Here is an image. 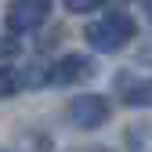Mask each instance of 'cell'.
I'll return each instance as SVG.
<instances>
[{"instance_id":"6","label":"cell","mask_w":152,"mask_h":152,"mask_svg":"<svg viewBox=\"0 0 152 152\" xmlns=\"http://www.w3.org/2000/svg\"><path fill=\"white\" fill-rule=\"evenodd\" d=\"M22 87H26L22 69H15V65H0V102H4V98H15Z\"/></svg>"},{"instance_id":"4","label":"cell","mask_w":152,"mask_h":152,"mask_svg":"<svg viewBox=\"0 0 152 152\" xmlns=\"http://www.w3.org/2000/svg\"><path fill=\"white\" fill-rule=\"evenodd\" d=\"M98 72L91 54H62L58 62H51V83L58 87H72V83H83Z\"/></svg>"},{"instance_id":"9","label":"cell","mask_w":152,"mask_h":152,"mask_svg":"<svg viewBox=\"0 0 152 152\" xmlns=\"http://www.w3.org/2000/svg\"><path fill=\"white\" fill-rule=\"evenodd\" d=\"M145 18L152 22V0H145Z\"/></svg>"},{"instance_id":"10","label":"cell","mask_w":152,"mask_h":152,"mask_svg":"<svg viewBox=\"0 0 152 152\" xmlns=\"http://www.w3.org/2000/svg\"><path fill=\"white\" fill-rule=\"evenodd\" d=\"M80 152H109V148H80Z\"/></svg>"},{"instance_id":"11","label":"cell","mask_w":152,"mask_h":152,"mask_svg":"<svg viewBox=\"0 0 152 152\" xmlns=\"http://www.w3.org/2000/svg\"><path fill=\"white\" fill-rule=\"evenodd\" d=\"M145 62H152V51H145Z\"/></svg>"},{"instance_id":"2","label":"cell","mask_w":152,"mask_h":152,"mask_svg":"<svg viewBox=\"0 0 152 152\" xmlns=\"http://www.w3.org/2000/svg\"><path fill=\"white\" fill-rule=\"evenodd\" d=\"M112 116V105L105 94H76V98L69 102V120L80 127V130H98L102 123H109Z\"/></svg>"},{"instance_id":"8","label":"cell","mask_w":152,"mask_h":152,"mask_svg":"<svg viewBox=\"0 0 152 152\" xmlns=\"http://www.w3.org/2000/svg\"><path fill=\"white\" fill-rule=\"evenodd\" d=\"M22 51V44H18V36H4L0 33V58H11V54Z\"/></svg>"},{"instance_id":"12","label":"cell","mask_w":152,"mask_h":152,"mask_svg":"<svg viewBox=\"0 0 152 152\" xmlns=\"http://www.w3.org/2000/svg\"><path fill=\"white\" fill-rule=\"evenodd\" d=\"M0 152H7V148H0Z\"/></svg>"},{"instance_id":"5","label":"cell","mask_w":152,"mask_h":152,"mask_svg":"<svg viewBox=\"0 0 152 152\" xmlns=\"http://www.w3.org/2000/svg\"><path fill=\"white\" fill-rule=\"evenodd\" d=\"M116 94L130 109H152V76L134 72H116Z\"/></svg>"},{"instance_id":"1","label":"cell","mask_w":152,"mask_h":152,"mask_svg":"<svg viewBox=\"0 0 152 152\" xmlns=\"http://www.w3.org/2000/svg\"><path fill=\"white\" fill-rule=\"evenodd\" d=\"M134 33H138V26H134V18L127 11H105L102 18L83 26V40L102 54H116L134 40Z\"/></svg>"},{"instance_id":"3","label":"cell","mask_w":152,"mask_h":152,"mask_svg":"<svg viewBox=\"0 0 152 152\" xmlns=\"http://www.w3.org/2000/svg\"><path fill=\"white\" fill-rule=\"evenodd\" d=\"M47 15H51V0H11L4 22H7V33L22 36V33L40 29L47 22Z\"/></svg>"},{"instance_id":"7","label":"cell","mask_w":152,"mask_h":152,"mask_svg":"<svg viewBox=\"0 0 152 152\" xmlns=\"http://www.w3.org/2000/svg\"><path fill=\"white\" fill-rule=\"evenodd\" d=\"M62 4H65L72 15H91V11L105 7V0H62Z\"/></svg>"}]
</instances>
